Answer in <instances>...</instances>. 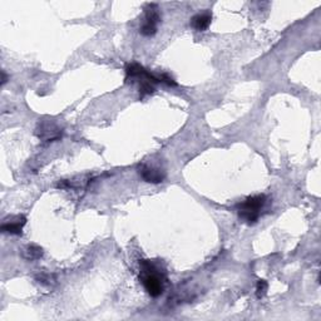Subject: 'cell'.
<instances>
[{
  "instance_id": "6da1fadb",
  "label": "cell",
  "mask_w": 321,
  "mask_h": 321,
  "mask_svg": "<svg viewBox=\"0 0 321 321\" xmlns=\"http://www.w3.org/2000/svg\"><path fill=\"white\" fill-rule=\"evenodd\" d=\"M140 268V281L143 288L152 297H158L165 290L166 275L153 261L142 260L139 261Z\"/></svg>"
},
{
  "instance_id": "7a4b0ae2",
  "label": "cell",
  "mask_w": 321,
  "mask_h": 321,
  "mask_svg": "<svg viewBox=\"0 0 321 321\" xmlns=\"http://www.w3.org/2000/svg\"><path fill=\"white\" fill-rule=\"evenodd\" d=\"M266 196L265 194H256V196L247 197L242 203L237 206L240 219L247 225H254L257 222L260 217L261 208L265 206Z\"/></svg>"
},
{
  "instance_id": "3957f363",
  "label": "cell",
  "mask_w": 321,
  "mask_h": 321,
  "mask_svg": "<svg viewBox=\"0 0 321 321\" xmlns=\"http://www.w3.org/2000/svg\"><path fill=\"white\" fill-rule=\"evenodd\" d=\"M160 22L159 9L156 4H147L145 8V22L140 27V34L152 37L157 33V25Z\"/></svg>"
},
{
  "instance_id": "277c9868",
  "label": "cell",
  "mask_w": 321,
  "mask_h": 321,
  "mask_svg": "<svg viewBox=\"0 0 321 321\" xmlns=\"http://www.w3.org/2000/svg\"><path fill=\"white\" fill-rule=\"evenodd\" d=\"M138 172H139L140 177H142L146 182H151V183L162 182L166 177L165 171L159 170V168L150 167V166H142Z\"/></svg>"
},
{
  "instance_id": "5b68a950",
  "label": "cell",
  "mask_w": 321,
  "mask_h": 321,
  "mask_svg": "<svg viewBox=\"0 0 321 321\" xmlns=\"http://www.w3.org/2000/svg\"><path fill=\"white\" fill-rule=\"evenodd\" d=\"M25 222H27V220H25L24 216L13 217V219L9 221L4 220V222H3L2 225V231L4 232V234L22 235L23 227H24Z\"/></svg>"
},
{
  "instance_id": "8992f818",
  "label": "cell",
  "mask_w": 321,
  "mask_h": 321,
  "mask_svg": "<svg viewBox=\"0 0 321 321\" xmlns=\"http://www.w3.org/2000/svg\"><path fill=\"white\" fill-rule=\"evenodd\" d=\"M211 22H212V14L208 13V11H205V13L196 14V15L191 19V25L196 30L203 31L210 27Z\"/></svg>"
},
{
  "instance_id": "52a82bcc",
  "label": "cell",
  "mask_w": 321,
  "mask_h": 321,
  "mask_svg": "<svg viewBox=\"0 0 321 321\" xmlns=\"http://www.w3.org/2000/svg\"><path fill=\"white\" fill-rule=\"evenodd\" d=\"M42 256H43V248L37 245L27 246V248H25L24 252H23V257L28 261L38 260Z\"/></svg>"
},
{
  "instance_id": "ba28073f",
  "label": "cell",
  "mask_w": 321,
  "mask_h": 321,
  "mask_svg": "<svg viewBox=\"0 0 321 321\" xmlns=\"http://www.w3.org/2000/svg\"><path fill=\"white\" fill-rule=\"evenodd\" d=\"M268 288H269V285L265 280H259V282H257V286H256V295L259 299L265 296L266 292H268Z\"/></svg>"
},
{
  "instance_id": "9c48e42d",
  "label": "cell",
  "mask_w": 321,
  "mask_h": 321,
  "mask_svg": "<svg viewBox=\"0 0 321 321\" xmlns=\"http://www.w3.org/2000/svg\"><path fill=\"white\" fill-rule=\"evenodd\" d=\"M159 79H160V83H165V84L170 85V87H176L177 85V83L174 82V79L168 76V74H160Z\"/></svg>"
},
{
  "instance_id": "30bf717a",
  "label": "cell",
  "mask_w": 321,
  "mask_h": 321,
  "mask_svg": "<svg viewBox=\"0 0 321 321\" xmlns=\"http://www.w3.org/2000/svg\"><path fill=\"white\" fill-rule=\"evenodd\" d=\"M8 82V76H7V73H5L4 70H3V79H2V84L4 85L5 83Z\"/></svg>"
}]
</instances>
